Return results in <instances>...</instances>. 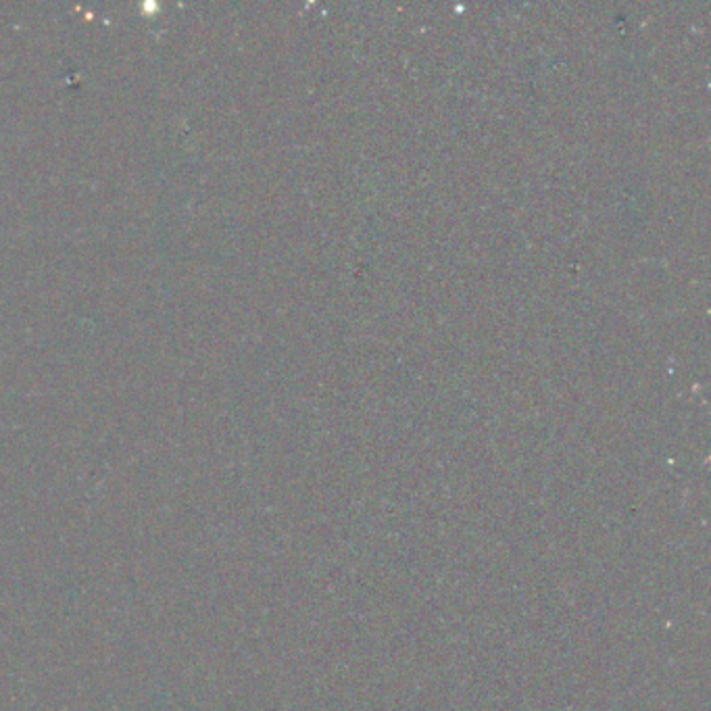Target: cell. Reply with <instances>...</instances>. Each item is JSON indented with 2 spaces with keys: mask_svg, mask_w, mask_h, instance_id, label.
Segmentation results:
<instances>
[]
</instances>
